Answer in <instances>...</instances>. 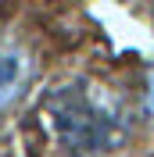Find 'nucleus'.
<instances>
[{
	"label": "nucleus",
	"mask_w": 154,
	"mask_h": 157,
	"mask_svg": "<svg viewBox=\"0 0 154 157\" xmlns=\"http://www.w3.org/2000/svg\"><path fill=\"white\" fill-rule=\"evenodd\" d=\"M43 114L61 147L83 157L118 150L129 139V114L122 100L90 78L58 86L43 104Z\"/></svg>",
	"instance_id": "1"
},
{
	"label": "nucleus",
	"mask_w": 154,
	"mask_h": 157,
	"mask_svg": "<svg viewBox=\"0 0 154 157\" xmlns=\"http://www.w3.org/2000/svg\"><path fill=\"white\" fill-rule=\"evenodd\" d=\"M32 75L29 54L14 43V39H0V107H7L25 93Z\"/></svg>",
	"instance_id": "2"
},
{
	"label": "nucleus",
	"mask_w": 154,
	"mask_h": 157,
	"mask_svg": "<svg viewBox=\"0 0 154 157\" xmlns=\"http://www.w3.org/2000/svg\"><path fill=\"white\" fill-rule=\"evenodd\" d=\"M147 114L154 118V71H151V78H147Z\"/></svg>",
	"instance_id": "3"
}]
</instances>
